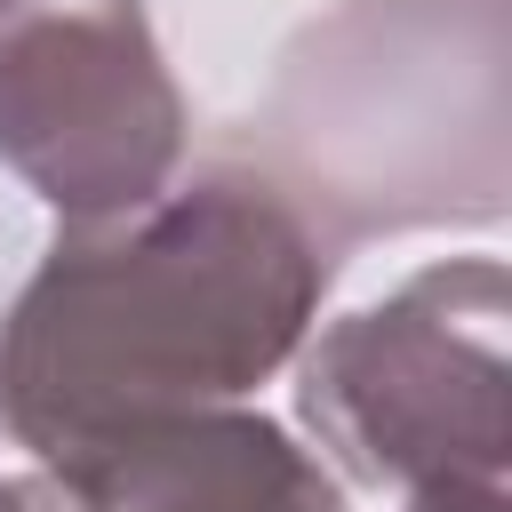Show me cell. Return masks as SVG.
<instances>
[{"label":"cell","instance_id":"obj_5","mask_svg":"<svg viewBox=\"0 0 512 512\" xmlns=\"http://www.w3.org/2000/svg\"><path fill=\"white\" fill-rule=\"evenodd\" d=\"M72 512H344V488L256 408H200L56 472Z\"/></svg>","mask_w":512,"mask_h":512},{"label":"cell","instance_id":"obj_1","mask_svg":"<svg viewBox=\"0 0 512 512\" xmlns=\"http://www.w3.org/2000/svg\"><path fill=\"white\" fill-rule=\"evenodd\" d=\"M336 248L256 168H192L64 224L0 320V424L40 464L232 408L296 360Z\"/></svg>","mask_w":512,"mask_h":512},{"label":"cell","instance_id":"obj_2","mask_svg":"<svg viewBox=\"0 0 512 512\" xmlns=\"http://www.w3.org/2000/svg\"><path fill=\"white\" fill-rule=\"evenodd\" d=\"M280 192L344 248L504 216V0H344L272 88Z\"/></svg>","mask_w":512,"mask_h":512},{"label":"cell","instance_id":"obj_7","mask_svg":"<svg viewBox=\"0 0 512 512\" xmlns=\"http://www.w3.org/2000/svg\"><path fill=\"white\" fill-rule=\"evenodd\" d=\"M0 512H72L56 480H0Z\"/></svg>","mask_w":512,"mask_h":512},{"label":"cell","instance_id":"obj_6","mask_svg":"<svg viewBox=\"0 0 512 512\" xmlns=\"http://www.w3.org/2000/svg\"><path fill=\"white\" fill-rule=\"evenodd\" d=\"M408 512H504V480H440V488H416Z\"/></svg>","mask_w":512,"mask_h":512},{"label":"cell","instance_id":"obj_4","mask_svg":"<svg viewBox=\"0 0 512 512\" xmlns=\"http://www.w3.org/2000/svg\"><path fill=\"white\" fill-rule=\"evenodd\" d=\"M0 160L64 216H120L184 160L144 0H0Z\"/></svg>","mask_w":512,"mask_h":512},{"label":"cell","instance_id":"obj_3","mask_svg":"<svg viewBox=\"0 0 512 512\" xmlns=\"http://www.w3.org/2000/svg\"><path fill=\"white\" fill-rule=\"evenodd\" d=\"M512 280L496 256L424 264L384 304L320 328L304 352V424L360 480L440 488L504 480L512 456V368H504Z\"/></svg>","mask_w":512,"mask_h":512}]
</instances>
